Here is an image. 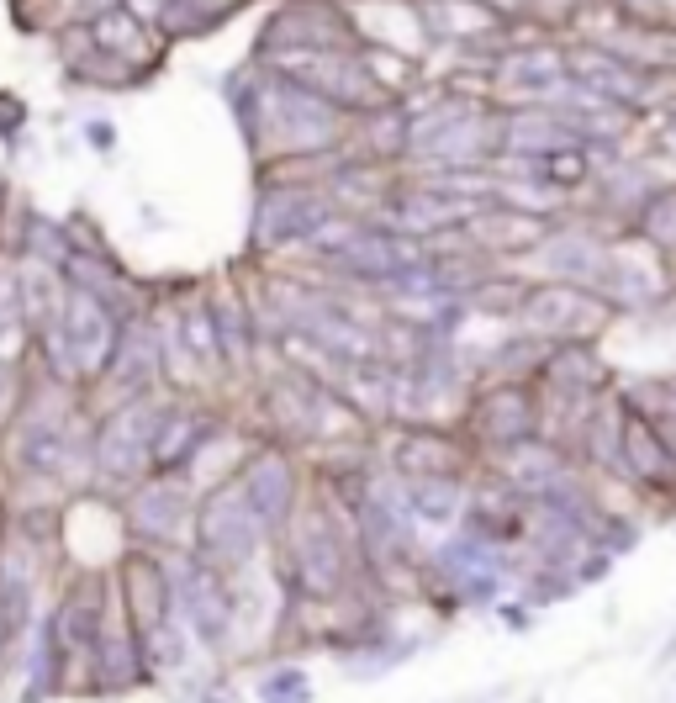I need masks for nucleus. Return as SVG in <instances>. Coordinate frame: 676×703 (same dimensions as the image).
Here are the masks:
<instances>
[{
	"label": "nucleus",
	"instance_id": "nucleus-1",
	"mask_svg": "<svg viewBox=\"0 0 676 703\" xmlns=\"http://www.w3.org/2000/svg\"><path fill=\"white\" fill-rule=\"evenodd\" d=\"M265 545H270V529L259 524V513L243 503V492L233 481H222V487H212L206 497H196L191 534H185V550H191L196 561L238 577V571L259 566Z\"/></svg>",
	"mask_w": 676,
	"mask_h": 703
},
{
	"label": "nucleus",
	"instance_id": "nucleus-2",
	"mask_svg": "<svg viewBox=\"0 0 676 703\" xmlns=\"http://www.w3.org/2000/svg\"><path fill=\"white\" fill-rule=\"evenodd\" d=\"M191 513H196V492L185 476L169 471H148L143 481H133L122 503V524L133 534V545L143 550H185V534H191Z\"/></svg>",
	"mask_w": 676,
	"mask_h": 703
},
{
	"label": "nucleus",
	"instance_id": "nucleus-3",
	"mask_svg": "<svg viewBox=\"0 0 676 703\" xmlns=\"http://www.w3.org/2000/svg\"><path fill=\"white\" fill-rule=\"evenodd\" d=\"M523 323H529L539 339H592L613 323V307L597 296L592 286H576V281H555V286H529L523 291Z\"/></svg>",
	"mask_w": 676,
	"mask_h": 703
},
{
	"label": "nucleus",
	"instance_id": "nucleus-4",
	"mask_svg": "<svg viewBox=\"0 0 676 703\" xmlns=\"http://www.w3.org/2000/svg\"><path fill=\"white\" fill-rule=\"evenodd\" d=\"M471 434L492 455H507L513 444L539 434V392L534 381H492L471 397Z\"/></svg>",
	"mask_w": 676,
	"mask_h": 703
},
{
	"label": "nucleus",
	"instance_id": "nucleus-5",
	"mask_svg": "<svg viewBox=\"0 0 676 703\" xmlns=\"http://www.w3.org/2000/svg\"><path fill=\"white\" fill-rule=\"evenodd\" d=\"M233 487L243 492V503L259 513V524L270 529V540L286 529V518L302 503V476H296V460L280 450V444H259V450L243 460Z\"/></svg>",
	"mask_w": 676,
	"mask_h": 703
},
{
	"label": "nucleus",
	"instance_id": "nucleus-6",
	"mask_svg": "<svg viewBox=\"0 0 676 703\" xmlns=\"http://www.w3.org/2000/svg\"><path fill=\"white\" fill-rule=\"evenodd\" d=\"M471 450L460 444V434L439 429V423H412L391 444V476H449L465 471Z\"/></svg>",
	"mask_w": 676,
	"mask_h": 703
},
{
	"label": "nucleus",
	"instance_id": "nucleus-7",
	"mask_svg": "<svg viewBox=\"0 0 676 703\" xmlns=\"http://www.w3.org/2000/svg\"><path fill=\"white\" fill-rule=\"evenodd\" d=\"M391 481H397L412 524H428V529L460 524L465 503H471V492H465V471H449V476H391Z\"/></svg>",
	"mask_w": 676,
	"mask_h": 703
},
{
	"label": "nucleus",
	"instance_id": "nucleus-8",
	"mask_svg": "<svg viewBox=\"0 0 676 703\" xmlns=\"http://www.w3.org/2000/svg\"><path fill=\"white\" fill-rule=\"evenodd\" d=\"M254 698L259 703H312V677L296 656H275L259 666L254 677Z\"/></svg>",
	"mask_w": 676,
	"mask_h": 703
},
{
	"label": "nucleus",
	"instance_id": "nucleus-9",
	"mask_svg": "<svg viewBox=\"0 0 676 703\" xmlns=\"http://www.w3.org/2000/svg\"><path fill=\"white\" fill-rule=\"evenodd\" d=\"M180 698L185 703H238V688L222 677H196V682H180Z\"/></svg>",
	"mask_w": 676,
	"mask_h": 703
},
{
	"label": "nucleus",
	"instance_id": "nucleus-10",
	"mask_svg": "<svg viewBox=\"0 0 676 703\" xmlns=\"http://www.w3.org/2000/svg\"><path fill=\"white\" fill-rule=\"evenodd\" d=\"M655 666H676V635L661 645V656H655Z\"/></svg>",
	"mask_w": 676,
	"mask_h": 703
}]
</instances>
